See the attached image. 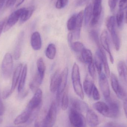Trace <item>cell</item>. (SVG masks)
<instances>
[{
	"instance_id": "1",
	"label": "cell",
	"mask_w": 127,
	"mask_h": 127,
	"mask_svg": "<svg viewBox=\"0 0 127 127\" xmlns=\"http://www.w3.org/2000/svg\"><path fill=\"white\" fill-rule=\"evenodd\" d=\"M71 78L74 91L81 99L84 98V93L81 82L79 66L75 63L72 66Z\"/></svg>"
},
{
	"instance_id": "2",
	"label": "cell",
	"mask_w": 127,
	"mask_h": 127,
	"mask_svg": "<svg viewBox=\"0 0 127 127\" xmlns=\"http://www.w3.org/2000/svg\"><path fill=\"white\" fill-rule=\"evenodd\" d=\"M116 18L115 16H112L108 18L106 22L107 27L110 33L111 38L112 40L115 48L117 51L120 48V39L116 29Z\"/></svg>"
},
{
	"instance_id": "3",
	"label": "cell",
	"mask_w": 127,
	"mask_h": 127,
	"mask_svg": "<svg viewBox=\"0 0 127 127\" xmlns=\"http://www.w3.org/2000/svg\"><path fill=\"white\" fill-rule=\"evenodd\" d=\"M69 119L71 127H87L86 121L81 113L70 108Z\"/></svg>"
},
{
	"instance_id": "4",
	"label": "cell",
	"mask_w": 127,
	"mask_h": 127,
	"mask_svg": "<svg viewBox=\"0 0 127 127\" xmlns=\"http://www.w3.org/2000/svg\"><path fill=\"white\" fill-rule=\"evenodd\" d=\"M57 117V105L55 101L51 104L50 109L42 121L40 127H53Z\"/></svg>"
},
{
	"instance_id": "5",
	"label": "cell",
	"mask_w": 127,
	"mask_h": 127,
	"mask_svg": "<svg viewBox=\"0 0 127 127\" xmlns=\"http://www.w3.org/2000/svg\"><path fill=\"white\" fill-rule=\"evenodd\" d=\"M68 74V69L67 67H65L60 74L59 86L57 91L56 104L58 106H59L61 104L62 95L66 87Z\"/></svg>"
},
{
	"instance_id": "6",
	"label": "cell",
	"mask_w": 127,
	"mask_h": 127,
	"mask_svg": "<svg viewBox=\"0 0 127 127\" xmlns=\"http://www.w3.org/2000/svg\"><path fill=\"white\" fill-rule=\"evenodd\" d=\"M13 67V60L12 55L9 53L6 54L1 63V72L3 78L8 80L12 74Z\"/></svg>"
},
{
	"instance_id": "7",
	"label": "cell",
	"mask_w": 127,
	"mask_h": 127,
	"mask_svg": "<svg viewBox=\"0 0 127 127\" xmlns=\"http://www.w3.org/2000/svg\"><path fill=\"white\" fill-rule=\"evenodd\" d=\"M25 8V7L20 8L14 11L10 14L8 19L6 21L4 28V32L8 31L18 22L19 20L20 19Z\"/></svg>"
},
{
	"instance_id": "8",
	"label": "cell",
	"mask_w": 127,
	"mask_h": 127,
	"mask_svg": "<svg viewBox=\"0 0 127 127\" xmlns=\"http://www.w3.org/2000/svg\"><path fill=\"white\" fill-rule=\"evenodd\" d=\"M42 92L41 90L39 89L35 92V94L29 101L27 108L33 112L36 109H39L42 101Z\"/></svg>"
},
{
	"instance_id": "9",
	"label": "cell",
	"mask_w": 127,
	"mask_h": 127,
	"mask_svg": "<svg viewBox=\"0 0 127 127\" xmlns=\"http://www.w3.org/2000/svg\"><path fill=\"white\" fill-rule=\"evenodd\" d=\"M110 76L111 86L113 91L119 98L124 99L126 97L124 89L119 82L117 76L114 73H112Z\"/></svg>"
},
{
	"instance_id": "10",
	"label": "cell",
	"mask_w": 127,
	"mask_h": 127,
	"mask_svg": "<svg viewBox=\"0 0 127 127\" xmlns=\"http://www.w3.org/2000/svg\"><path fill=\"white\" fill-rule=\"evenodd\" d=\"M105 99L109 108V118H117L120 113V107L118 103L115 100L112 99L110 96Z\"/></svg>"
},
{
	"instance_id": "11",
	"label": "cell",
	"mask_w": 127,
	"mask_h": 127,
	"mask_svg": "<svg viewBox=\"0 0 127 127\" xmlns=\"http://www.w3.org/2000/svg\"><path fill=\"white\" fill-rule=\"evenodd\" d=\"M99 86L101 92L106 98L110 96V90L106 75L101 72L99 74Z\"/></svg>"
},
{
	"instance_id": "12",
	"label": "cell",
	"mask_w": 127,
	"mask_h": 127,
	"mask_svg": "<svg viewBox=\"0 0 127 127\" xmlns=\"http://www.w3.org/2000/svg\"><path fill=\"white\" fill-rule=\"evenodd\" d=\"M109 38L108 32L106 30H104L102 32L100 37L101 45L103 48L109 54L110 62L111 63L113 64L114 62V59L110 51Z\"/></svg>"
},
{
	"instance_id": "13",
	"label": "cell",
	"mask_w": 127,
	"mask_h": 127,
	"mask_svg": "<svg viewBox=\"0 0 127 127\" xmlns=\"http://www.w3.org/2000/svg\"><path fill=\"white\" fill-rule=\"evenodd\" d=\"M70 108L81 113L87 112L89 109L88 105L85 102L76 98H72L71 100Z\"/></svg>"
},
{
	"instance_id": "14",
	"label": "cell",
	"mask_w": 127,
	"mask_h": 127,
	"mask_svg": "<svg viewBox=\"0 0 127 127\" xmlns=\"http://www.w3.org/2000/svg\"><path fill=\"white\" fill-rule=\"evenodd\" d=\"M33 111L26 107L25 110L18 116L14 121L15 125L22 124L27 122L32 115Z\"/></svg>"
},
{
	"instance_id": "15",
	"label": "cell",
	"mask_w": 127,
	"mask_h": 127,
	"mask_svg": "<svg viewBox=\"0 0 127 127\" xmlns=\"http://www.w3.org/2000/svg\"><path fill=\"white\" fill-rule=\"evenodd\" d=\"M84 18V11L81 10L76 16V26L74 30V36L76 39H79L80 36L81 30Z\"/></svg>"
},
{
	"instance_id": "16",
	"label": "cell",
	"mask_w": 127,
	"mask_h": 127,
	"mask_svg": "<svg viewBox=\"0 0 127 127\" xmlns=\"http://www.w3.org/2000/svg\"><path fill=\"white\" fill-rule=\"evenodd\" d=\"M31 47L35 51L40 50L42 47V42L40 33L38 32H35L32 34L31 38Z\"/></svg>"
},
{
	"instance_id": "17",
	"label": "cell",
	"mask_w": 127,
	"mask_h": 127,
	"mask_svg": "<svg viewBox=\"0 0 127 127\" xmlns=\"http://www.w3.org/2000/svg\"><path fill=\"white\" fill-rule=\"evenodd\" d=\"M93 106L94 109L100 114L109 118V108L106 103L102 101H97L94 103Z\"/></svg>"
},
{
	"instance_id": "18",
	"label": "cell",
	"mask_w": 127,
	"mask_h": 127,
	"mask_svg": "<svg viewBox=\"0 0 127 127\" xmlns=\"http://www.w3.org/2000/svg\"><path fill=\"white\" fill-rule=\"evenodd\" d=\"M86 113V120L89 126L91 127H95L98 125L99 119L96 113L90 109L88 110Z\"/></svg>"
},
{
	"instance_id": "19",
	"label": "cell",
	"mask_w": 127,
	"mask_h": 127,
	"mask_svg": "<svg viewBox=\"0 0 127 127\" xmlns=\"http://www.w3.org/2000/svg\"><path fill=\"white\" fill-rule=\"evenodd\" d=\"M22 64H19L17 66L16 68L15 69V71L13 73V76L12 81V86L10 89V94H12L14 92L17 85L19 79L20 77V75L22 69Z\"/></svg>"
},
{
	"instance_id": "20",
	"label": "cell",
	"mask_w": 127,
	"mask_h": 127,
	"mask_svg": "<svg viewBox=\"0 0 127 127\" xmlns=\"http://www.w3.org/2000/svg\"><path fill=\"white\" fill-rule=\"evenodd\" d=\"M24 33L23 32H21L18 36L16 44L14 51V57L16 60H18L20 58L22 48L24 42Z\"/></svg>"
},
{
	"instance_id": "21",
	"label": "cell",
	"mask_w": 127,
	"mask_h": 127,
	"mask_svg": "<svg viewBox=\"0 0 127 127\" xmlns=\"http://www.w3.org/2000/svg\"><path fill=\"white\" fill-rule=\"evenodd\" d=\"M98 47V50L100 54L102 60L103 65L106 75L107 77L109 78L110 75V70L107 61V58L105 51L104 50L101 45H100Z\"/></svg>"
},
{
	"instance_id": "22",
	"label": "cell",
	"mask_w": 127,
	"mask_h": 127,
	"mask_svg": "<svg viewBox=\"0 0 127 127\" xmlns=\"http://www.w3.org/2000/svg\"><path fill=\"white\" fill-rule=\"evenodd\" d=\"M60 73L59 70H57L53 75L50 84V90L52 93L57 91L60 78Z\"/></svg>"
},
{
	"instance_id": "23",
	"label": "cell",
	"mask_w": 127,
	"mask_h": 127,
	"mask_svg": "<svg viewBox=\"0 0 127 127\" xmlns=\"http://www.w3.org/2000/svg\"><path fill=\"white\" fill-rule=\"evenodd\" d=\"M117 67L119 77L124 82L127 83V67L126 64L124 61H120Z\"/></svg>"
},
{
	"instance_id": "24",
	"label": "cell",
	"mask_w": 127,
	"mask_h": 127,
	"mask_svg": "<svg viewBox=\"0 0 127 127\" xmlns=\"http://www.w3.org/2000/svg\"><path fill=\"white\" fill-rule=\"evenodd\" d=\"M43 80L38 73H36L30 84V87L31 89L32 92H35L39 89V87L42 83Z\"/></svg>"
},
{
	"instance_id": "25",
	"label": "cell",
	"mask_w": 127,
	"mask_h": 127,
	"mask_svg": "<svg viewBox=\"0 0 127 127\" xmlns=\"http://www.w3.org/2000/svg\"><path fill=\"white\" fill-rule=\"evenodd\" d=\"M27 65L25 64L23 68L19 83L18 86V92L19 93L22 92L24 87L25 82H26L27 74Z\"/></svg>"
},
{
	"instance_id": "26",
	"label": "cell",
	"mask_w": 127,
	"mask_h": 127,
	"mask_svg": "<svg viewBox=\"0 0 127 127\" xmlns=\"http://www.w3.org/2000/svg\"><path fill=\"white\" fill-rule=\"evenodd\" d=\"M94 84L93 81L87 77L85 78L83 83L84 90L85 93L89 97L92 95Z\"/></svg>"
},
{
	"instance_id": "27",
	"label": "cell",
	"mask_w": 127,
	"mask_h": 127,
	"mask_svg": "<svg viewBox=\"0 0 127 127\" xmlns=\"http://www.w3.org/2000/svg\"><path fill=\"white\" fill-rule=\"evenodd\" d=\"M81 54V59L82 62L88 64L93 62V54L90 50L85 48Z\"/></svg>"
},
{
	"instance_id": "28",
	"label": "cell",
	"mask_w": 127,
	"mask_h": 127,
	"mask_svg": "<svg viewBox=\"0 0 127 127\" xmlns=\"http://www.w3.org/2000/svg\"><path fill=\"white\" fill-rule=\"evenodd\" d=\"M34 10V7L32 6L25 8L20 18L21 22L24 23L30 19L32 15Z\"/></svg>"
},
{
	"instance_id": "29",
	"label": "cell",
	"mask_w": 127,
	"mask_h": 127,
	"mask_svg": "<svg viewBox=\"0 0 127 127\" xmlns=\"http://www.w3.org/2000/svg\"><path fill=\"white\" fill-rule=\"evenodd\" d=\"M61 107L63 110H65L68 108L69 103L68 96V87H66L64 91L61 98Z\"/></svg>"
},
{
	"instance_id": "30",
	"label": "cell",
	"mask_w": 127,
	"mask_h": 127,
	"mask_svg": "<svg viewBox=\"0 0 127 127\" xmlns=\"http://www.w3.org/2000/svg\"><path fill=\"white\" fill-rule=\"evenodd\" d=\"M93 7L92 4H88L84 11V23L86 25L88 24L92 19L93 13Z\"/></svg>"
},
{
	"instance_id": "31",
	"label": "cell",
	"mask_w": 127,
	"mask_h": 127,
	"mask_svg": "<svg viewBox=\"0 0 127 127\" xmlns=\"http://www.w3.org/2000/svg\"><path fill=\"white\" fill-rule=\"evenodd\" d=\"M57 53L56 45L53 44H50L48 46L45 51V55L47 58L51 60L54 59Z\"/></svg>"
},
{
	"instance_id": "32",
	"label": "cell",
	"mask_w": 127,
	"mask_h": 127,
	"mask_svg": "<svg viewBox=\"0 0 127 127\" xmlns=\"http://www.w3.org/2000/svg\"><path fill=\"white\" fill-rule=\"evenodd\" d=\"M37 67L38 69L37 72L38 73L42 79L43 80L45 74L46 66L42 58H39L37 60Z\"/></svg>"
},
{
	"instance_id": "33",
	"label": "cell",
	"mask_w": 127,
	"mask_h": 127,
	"mask_svg": "<svg viewBox=\"0 0 127 127\" xmlns=\"http://www.w3.org/2000/svg\"><path fill=\"white\" fill-rule=\"evenodd\" d=\"M94 63H95V65L97 69L98 72L99 74L102 72L103 63H102L100 54L98 50H97L95 53Z\"/></svg>"
},
{
	"instance_id": "34",
	"label": "cell",
	"mask_w": 127,
	"mask_h": 127,
	"mask_svg": "<svg viewBox=\"0 0 127 127\" xmlns=\"http://www.w3.org/2000/svg\"><path fill=\"white\" fill-rule=\"evenodd\" d=\"M70 47L73 51L77 53H81L85 49L83 44L79 41L73 42Z\"/></svg>"
},
{
	"instance_id": "35",
	"label": "cell",
	"mask_w": 127,
	"mask_h": 127,
	"mask_svg": "<svg viewBox=\"0 0 127 127\" xmlns=\"http://www.w3.org/2000/svg\"><path fill=\"white\" fill-rule=\"evenodd\" d=\"M76 15L72 16L68 21L67 23V27L68 30L72 31L75 30L76 26Z\"/></svg>"
},
{
	"instance_id": "36",
	"label": "cell",
	"mask_w": 127,
	"mask_h": 127,
	"mask_svg": "<svg viewBox=\"0 0 127 127\" xmlns=\"http://www.w3.org/2000/svg\"><path fill=\"white\" fill-rule=\"evenodd\" d=\"M124 18V10L119 9L116 16V23L118 27H121L122 26Z\"/></svg>"
},
{
	"instance_id": "37",
	"label": "cell",
	"mask_w": 127,
	"mask_h": 127,
	"mask_svg": "<svg viewBox=\"0 0 127 127\" xmlns=\"http://www.w3.org/2000/svg\"><path fill=\"white\" fill-rule=\"evenodd\" d=\"M90 36L93 41L96 44L97 47L101 45L100 40L98 38V33L95 30L91 31L90 32Z\"/></svg>"
},
{
	"instance_id": "38",
	"label": "cell",
	"mask_w": 127,
	"mask_h": 127,
	"mask_svg": "<svg viewBox=\"0 0 127 127\" xmlns=\"http://www.w3.org/2000/svg\"><path fill=\"white\" fill-rule=\"evenodd\" d=\"M88 71L91 77L95 79L96 78V71L94 62L88 64Z\"/></svg>"
},
{
	"instance_id": "39",
	"label": "cell",
	"mask_w": 127,
	"mask_h": 127,
	"mask_svg": "<svg viewBox=\"0 0 127 127\" xmlns=\"http://www.w3.org/2000/svg\"><path fill=\"white\" fill-rule=\"evenodd\" d=\"M68 0H57L56 3V8L62 9L64 8L68 3Z\"/></svg>"
},
{
	"instance_id": "40",
	"label": "cell",
	"mask_w": 127,
	"mask_h": 127,
	"mask_svg": "<svg viewBox=\"0 0 127 127\" xmlns=\"http://www.w3.org/2000/svg\"><path fill=\"white\" fill-rule=\"evenodd\" d=\"M93 97L95 100L97 101L100 100V95L98 90L95 85H94L92 93Z\"/></svg>"
},
{
	"instance_id": "41",
	"label": "cell",
	"mask_w": 127,
	"mask_h": 127,
	"mask_svg": "<svg viewBox=\"0 0 127 127\" xmlns=\"http://www.w3.org/2000/svg\"><path fill=\"white\" fill-rule=\"evenodd\" d=\"M118 0H108V4L111 11H113L115 9Z\"/></svg>"
},
{
	"instance_id": "42",
	"label": "cell",
	"mask_w": 127,
	"mask_h": 127,
	"mask_svg": "<svg viewBox=\"0 0 127 127\" xmlns=\"http://www.w3.org/2000/svg\"><path fill=\"white\" fill-rule=\"evenodd\" d=\"M119 9L124 10L127 8V0H120L119 3Z\"/></svg>"
},
{
	"instance_id": "43",
	"label": "cell",
	"mask_w": 127,
	"mask_h": 127,
	"mask_svg": "<svg viewBox=\"0 0 127 127\" xmlns=\"http://www.w3.org/2000/svg\"><path fill=\"white\" fill-rule=\"evenodd\" d=\"M108 125L111 127H127L124 125L116 122H110L108 124Z\"/></svg>"
},
{
	"instance_id": "44",
	"label": "cell",
	"mask_w": 127,
	"mask_h": 127,
	"mask_svg": "<svg viewBox=\"0 0 127 127\" xmlns=\"http://www.w3.org/2000/svg\"><path fill=\"white\" fill-rule=\"evenodd\" d=\"M11 95L10 90H6L3 92L2 93V98L4 99L7 98Z\"/></svg>"
},
{
	"instance_id": "45",
	"label": "cell",
	"mask_w": 127,
	"mask_h": 127,
	"mask_svg": "<svg viewBox=\"0 0 127 127\" xmlns=\"http://www.w3.org/2000/svg\"><path fill=\"white\" fill-rule=\"evenodd\" d=\"M89 0H77L75 4L77 6H82L86 3Z\"/></svg>"
},
{
	"instance_id": "46",
	"label": "cell",
	"mask_w": 127,
	"mask_h": 127,
	"mask_svg": "<svg viewBox=\"0 0 127 127\" xmlns=\"http://www.w3.org/2000/svg\"><path fill=\"white\" fill-rule=\"evenodd\" d=\"M4 112V107L2 100L0 97V116L3 115Z\"/></svg>"
},
{
	"instance_id": "47",
	"label": "cell",
	"mask_w": 127,
	"mask_h": 127,
	"mask_svg": "<svg viewBox=\"0 0 127 127\" xmlns=\"http://www.w3.org/2000/svg\"><path fill=\"white\" fill-rule=\"evenodd\" d=\"M68 43L69 45V46H71V45L72 44L73 42H72V39H73V34L72 32H69L68 34Z\"/></svg>"
},
{
	"instance_id": "48",
	"label": "cell",
	"mask_w": 127,
	"mask_h": 127,
	"mask_svg": "<svg viewBox=\"0 0 127 127\" xmlns=\"http://www.w3.org/2000/svg\"><path fill=\"white\" fill-rule=\"evenodd\" d=\"M6 21V19H3L0 21V35L1 34V32L4 28Z\"/></svg>"
},
{
	"instance_id": "49",
	"label": "cell",
	"mask_w": 127,
	"mask_h": 127,
	"mask_svg": "<svg viewBox=\"0 0 127 127\" xmlns=\"http://www.w3.org/2000/svg\"><path fill=\"white\" fill-rule=\"evenodd\" d=\"M16 0H7L6 6L7 7H9L15 5Z\"/></svg>"
},
{
	"instance_id": "50",
	"label": "cell",
	"mask_w": 127,
	"mask_h": 127,
	"mask_svg": "<svg viewBox=\"0 0 127 127\" xmlns=\"http://www.w3.org/2000/svg\"><path fill=\"white\" fill-rule=\"evenodd\" d=\"M124 107L125 115L127 118V96L124 98Z\"/></svg>"
},
{
	"instance_id": "51",
	"label": "cell",
	"mask_w": 127,
	"mask_h": 127,
	"mask_svg": "<svg viewBox=\"0 0 127 127\" xmlns=\"http://www.w3.org/2000/svg\"><path fill=\"white\" fill-rule=\"evenodd\" d=\"M25 0H16L15 6V7H17L21 5L24 1Z\"/></svg>"
},
{
	"instance_id": "52",
	"label": "cell",
	"mask_w": 127,
	"mask_h": 127,
	"mask_svg": "<svg viewBox=\"0 0 127 127\" xmlns=\"http://www.w3.org/2000/svg\"><path fill=\"white\" fill-rule=\"evenodd\" d=\"M6 0H0V11L2 9Z\"/></svg>"
},
{
	"instance_id": "53",
	"label": "cell",
	"mask_w": 127,
	"mask_h": 127,
	"mask_svg": "<svg viewBox=\"0 0 127 127\" xmlns=\"http://www.w3.org/2000/svg\"><path fill=\"white\" fill-rule=\"evenodd\" d=\"M102 0H93V2H102Z\"/></svg>"
},
{
	"instance_id": "54",
	"label": "cell",
	"mask_w": 127,
	"mask_h": 127,
	"mask_svg": "<svg viewBox=\"0 0 127 127\" xmlns=\"http://www.w3.org/2000/svg\"><path fill=\"white\" fill-rule=\"evenodd\" d=\"M125 22L127 24V10L126 12V16H125Z\"/></svg>"
},
{
	"instance_id": "55",
	"label": "cell",
	"mask_w": 127,
	"mask_h": 127,
	"mask_svg": "<svg viewBox=\"0 0 127 127\" xmlns=\"http://www.w3.org/2000/svg\"></svg>"
}]
</instances>
